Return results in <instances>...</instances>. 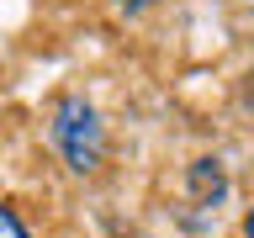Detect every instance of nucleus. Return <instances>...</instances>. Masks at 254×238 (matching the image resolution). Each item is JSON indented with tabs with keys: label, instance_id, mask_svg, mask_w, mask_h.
<instances>
[{
	"label": "nucleus",
	"instance_id": "nucleus-3",
	"mask_svg": "<svg viewBox=\"0 0 254 238\" xmlns=\"http://www.w3.org/2000/svg\"><path fill=\"white\" fill-rule=\"evenodd\" d=\"M0 238H32V233H27V222L16 217L5 201H0Z\"/></svg>",
	"mask_w": 254,
	"mask_h": 238
},
{
	"label": "nucleus",
	"instance_id": "nucleus-2",
	"mask_svg": "<svg viewBox=\"0 0 254 238\" xmlns=\"http://www.w3.org/2000/svg\"><path fill=\"white\" fill-rule=\"evenodd\" d=\"M190 196L201 206H212L217 212V201L228 196V175H222V159H196L190 164Z\"/></svg>",
	"mask_w": 254,
	"mask_h": 238
},
{
	"label": "nucleus",
	"instance_id": "nucleus-5",
	"mask_svg": "<svg viewBox=\"0 0 254 238\" xmlns=\"http://www.w3.org/2000/svg\"><path fill=\"white\" fill-rule=\"evenodd\" d=\"M244 238H254V201H249V212H244Z\"/></svg>",
	"mask_w": 254,
	"mask_h": 238
},
{
	"label": "nucleus",
	"instance_id": "nucleus-1",
	"mask_svg": "<svg viewBox=\"0 0 254 238\" xmlns=\"http://www.w3.org/2000/svg\"><path fill=\"white\" fill-rule=\"evenodd\" d=\"M48 143L59 148V159L74 175H95L106 164V122L101 111L85 101V95H59L53 111H48Z\"/></svg>",
	"mask_w": 254,
	"mask_h": 238
},
{
	"label": "nucleus",
	"instance_id": "nucleus-4",
	"mask_svg": "<svg viewBox=\"0 0 254 238\" xmlns=\"http://www.w3.org/2000/svg\"><path fill=\"white\" fill-rule=\"evenodd\" d=\"M111 5H117L122 16H143L148 5H159V0H111Z\"/></svg>",
	"mask_w": 254,
	"mask_h": 238
}]
</instances>
